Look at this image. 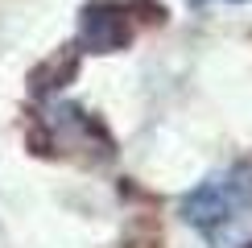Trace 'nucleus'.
<instances>
[{
    "label": "nucleus",
    "mask_w": 252,
    "mask_h": 248,
    "mask_svg": "<svg viewBox=\"0 0 252 248\" xmlns=\"http://www.w3.org/2000/svg\"><path fill=\"white\" fill-rule=\"evenodd\" d=\"M186 219L215 248H252V165H227L186 199Z\"/></svg>",
    "instance_id": "1"
}]
</instances>
